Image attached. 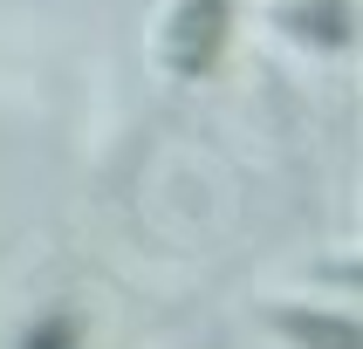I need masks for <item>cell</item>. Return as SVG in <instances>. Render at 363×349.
I'll list each match as a JSON object with an SVG mask.
<instances>
[{
    "label": "cell",
    "mask_w": 363,
    "mask_h": 349,
    "mask_svg": "<svg viewBox=\"0 0 363 349\" xmlns=\"http://www.w3.org/2000/svg\"><path fill=\"white\" fill-rule=\"evenodd\" d=\"M226 21H233V0H185L164 28V62L179 76H213L226 55Z\"/></svg>",
    "instance_id": "obj_1"
},
{
    "label": "cell",
    "mask_w": 363,
    "mask_h": 349,
    "mask_svg": "<svg viewBox=\"0 0 363 349\" xmlns=\"http://www.w3.org/2000/svg\"><path fill=\"white\" fill-rule=\"evenodd\" d=\"M281 322V336H295L302 349H357V322H336V315H302V308H288V315H274Z\"/></svg>",
    "instance_id": "obj_2"
},
{
    "label": "cell",
    "mask_w": 363,
    "mask_h": 349,
    "mask_svg": "<svg viewBox=\"0 0 363 349\" xmlns=\"http://www.w3.org/2000/svg\"><path fill=\"white\" fill-rule=\"evenodd\" d=\"M281 14L295 21V28H302V35H315V41H323V48H343V41H350V21H343V0H288Z\"/></svg>",
    "instance_id": "obj_3"
},
{
    "label": "cell",
    "mask_w": 363,
    "mask_h": 349,
    "mask_svg": "<svg viewBox=\"0 0 363 349\" xmlns=\"http://www.w3.org/2000/svg\"><path fill=\"white\" fill-rule=\"evenodd\" d=\"M21 349H82L76 343V315H41L35 328H28V343Z\"/></svg>",
    "instance_id": "obj_4"
}]
</instances>
